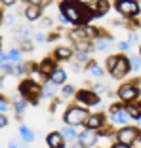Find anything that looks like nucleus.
Wrapping results in <instances>:
<instances>
[{"mask_svg":"<svg viewBox=\"0 0 141 148\" xmlns=\"http://www.w3.org/2000/svg\"><path fill=\"white\" fill-rule=\"evenodd\" d=\"M59 13H63V15L69 19V25H73V27L92 25V21L95 19L92 6L82 4L78 0H73V2L61 0V2H59Z\"/></svg>","mask_w":141,"mask_h":148,"instance_id":"nucleus-1","label":"nucleus"},{"mask_svg":"<svg viewBox=\"0 0 141 148\" xmlns=\"http://www.w3.org/2000/svg\"><path fill=\"white\" fill-rule=\"evenodd\" d=\"M17 93L23 99L29 103V105H38L40 99H42V84L32 80L31 76L25 80H21L17 86Z\"/></svg>","mask_w":141,"mask_h":148,"instance_id":"nucleus-2","label":"nucleus"},{"mask_svg":"<svg viewBox=\"0 0 141 148\" xmlns=\"http://www.w3.org/2000/svg\"><path fill=\"white\" fill-rule=\"evenodd\" d=\"M88 118H90V110L88 106H84V105H70L69 108L65 110V114H63V122L67 123V125H86V122H88Z\"/></svg>","mask_w":141,"mask_h":148,"instance_id":"nucleus-3","label":"nucleus"},{"mask_svg":"<svg viewBox=\"0 0 141 148\" xmlns=\"http://www.w3.org/2000/svg\"><path fill=\"white\" fill-rule=\"evenodd\" d=\"M116 97H118V101L124 103V105H130L133 101H139V97H141V80L135 78V80H132V82L122 84V86L116 89Z\"/></svg>","mask_w":141,"mask_h":148,"instance_id":"nucleus-4","label":"nucleus"},{"mask_svg":"<svg viewBox=\"0 0 141 148\" xmlns=\"http://www.w3.org/2000/svg\"><path fill=\"white\" fill-rule=\"evenodd\" d=\"M103 34V31L99 27H92V25H82V27H73L69 32H67V38L70 40V44L80 42V40H95Z\"/></svg>","mask_w":141,"mask_h":148,"instance_id":"nucleus-5","label":"nucleus"},{"mask_svg":"<svg viewBox=\"0 0 141 148\" xmlns=\"http://www.w3.org/2000/svg\"><path fill=\"white\" fill-rule=\"evenodd\" d=\"M113 8L126 19H133L141 15V6L139 0H115L113 2Z\"/></svg>","mask_w":141,"mask_h":148,"instance_id":"nucleus-6","label":"nucleus"},{"mask_svg":"<svg viewBox=\"0 0 141 148\" xmlns=\"http://www.w3.org/2000/svg\"><path fill=\"white\" fill-rule=\"evenodd\" d=\"M115 139L118 143H124V144H130L133 146L135 143H141V127H133V125H124L116 131Z\"/></svg>","mask_w":141,"mask_h":148,"instance_id":"nucleus-7","label":"nucleus"},{"mask_svg":"<svg viewBox=\"0 0 141 148\" xmlns=\"http://www.w3.org/2000/svg\"><path fill=\"white\" fill-rule=\"evenodd\" d=\"M132 72V65H130V57L124 55V53H118V59H116L115 66H113V70H111V76L115 80H122L126 78L128 74Z\"/></svg>","mask_w":141,"mask_h":148,"instance_id":"nucleus-8","label":"nucleus"},{"mask_svg":"<svg viewBox=\"0 0 141 148\" xmlns=\"http://www.w3.org/2000/svg\"><path fill=\"white\" fill-rule=\"evenodd\" d=\"M75 99L78 105H84V106H95L101 103V97H99V93H95L93 89H78V91L75 93Z\"/></svg>","mask_w":141,"mask_h":148,"instance_id":"nucleus-9","label":"nucleus"},{"mask_svg":"<svg viewBox=\"0 0 141 148\" xmlns=\"http://www.w3.org/2000/svg\"><path fill=\"white\" fill-rule=\"evenodd\" d=\"M97 140H99V133H97L95 129L84 127V131H80V133H78L76 143H78L82 148H92V146H95V144H97Z\"/></svg>","mask_w":141,"mask_h":148,"instance_id":"nucleus-10","label":"nucleus"},{"mask_svg":"<svg viewBox=\"0 0 141 148\" xmlns=\"http://www.w3.org/2000/svg\"><path fill=\"white\" fill-rule=\"evenodd\" d=\"M57 66H59V61H57V59H55L53 55L44 57V59H42V61L38 63V70H40L42 74H44L46 78H50V76L53 74V70L57 69Z\"/></svg>","mask_w":141,"mask_h":148,"instance_id":"nucleus-11","label":"nucleus"},{"mask_svg":"<svg viewBox=\"0 0 141 148\" xmlns=\"http://www.w3.org/2000/svg\"><path fill=\"white\" fill-rule=\"evenodd\" d=\"M115 44V36L113 34H107V32H103L99 38L93 40V49L95 51H107V49H111V46Z\"/></svg>","mask_w":141,"mask_h":148,"instance_id":"nucleus-12","label":"nucleus"},{"mask_svg":"<svg viewBox=\"0 0 141 148\" xmlns=\"http://www.w3.org/2000/svg\"><path fill=\"white\" fill-rule=\"evenodd\" d=\"M42 6L40 4H27L25 10H23V15H25V19L29 23H35L38 21V19H42Z\"/></svg>","mask_w":141,"mask_h":148,"instance_id":"nucleus-13","label":"nucleus"},{"mask_svg":"<svg viewBox=\"0 0 141 148\" xmlns=\"http://www.w3.org/2000/svg\"><path fill=\"white\" fill-rule=\"evenodd\" d=\"M46 144H48V148H65L67 140L59 131H52L46 135Z\"/></svg>","mask_w":141,"mask_h":148,"instance_id":"nucleus-14","label":"nucleus"},{"mask_svg":"<svg viewBox=\"0 0 141 148\" xmlns=\"http://www.w3.org/2000/svg\"><path fill=\"white\" fill-rule=\"evenodd\" d=\"M109 120H111L113 123H115V125L124 127V125H128V122L132 120V118H130L128 110H126V106H124V108H120V110H116V112L109 114Z\"/></svg>","mask_w":141,"mask_h":148,"instance_id":"nucleus-15","label":"nucleus"},{"mask_svg":"<svg viewBox=\"0 0 141 148\" xmlns=\"http://www.w3.org/2000/svg\"><path fill=\"white\" fill-rule=\"evenodd\" d=\"M52 55L55 57L59 63L61 61H69V59L75 57V48H73V46H57V48L53 49Z\"/></svg>","mask_w":141,"mask_h":148,"instance_id":"nucleus-16","label":"nucleus"},{"mask_svg":"<svg viewBox=\"0 0 141 148\" xmlns=\"http://www.w3.org/2000/svg\"><path fill=\"white\" fill-rule=\"evenodd\" d=\"M111 8H113V2H111V0H95L92 4V10H93V15H95V17L107 15Z\"/></svg>","mask_w":141,"mask_h":148,"instance_id":"nucleus-17","label":"nucleus"},{"mask_svg":"<svg viewBox=\"0 0 141 148\" xmlns=\"http://www.w3.org/2000/svg\"><path fill=\"white\" fill-rule=\"evenodd\" d=\"M105 125V112H95V114H90L88 122H86V125L84 127H90V129H101V127Z\"/></svg>","mask_w":141,"mask_h":148,"instance_id":"nucleus-18","label":"nucleus"},{"mask_svg":"<svg viewBox=\"0 0 141 148\" xmlns=\"http://www.w3.org/2000/svg\"><path fill=\"white\" fill-rule=\"evenodd\" d=\"M84 70H86L90 76L97 78V80H101V78H103V74H105V70L99 66V63H97V61H93V59H90V61L84 65Z\"/></svg>","mask_w":141,"mask_h":148,"instance_id":"nucleus-19","label":"nucleus"},{"mask_svg":"<svg viewBox=\"0 0 141 148\" xmlns=\"http://www.w3.org/2000/svg\"><path fill=\"white\" fill-rule=\"evenodd\" d=\"M13 36H15L17 42H25V40L32 38V31H31V27H27V25H17L15 31H13Z\"/></svg>","mask_w":141,"mask_h":148,"instance_id":"nucleus-20","label":"nucleus"},{"mask_svg":"<svg viewBox=\"0 0 141 148\" xmlns=\"http://www.w3.org/2000/svg\"><path fill=\"white\" fill-rule=\"evenodd\" d=\"M57 89H59V86H55L52 80H46L42 84V99H55Z\"/></svg>","mask_w":141,"mask_h":148,"instance_id":"nucleus-21","label":"nucleus"},{"mask_svg":"<svg viewBox=\"0 0 141 148\" xmlns=\"http://www.w3.org/2000/svg\"><path fill=\"white\" fill-rule=\"evenodd\" d=\"M12 105H13V112H15V116L17 118H21L23 114H25V110H27V103L25 99H23L21 95H17V97H13V101H12Z\"/></svg>","mask_w":141,"mask_h":148,"instance_id":"nucleus-22","label":"nucleus"},{"mask_svg":"<svg viewBox=\"0 0 141 148\" xmlns=\"http://www.w3.org/2000/svg\"><path fill=\"white\" fill-rule=\"evenodd\" d=\"M126 110H128V114H130L132 120L141 122V101H133V103L126 105Z\"/></svg>","mask_w":141,"mask_h":148,"instance_id":"nucleus-23","label":"nucleus"},{"mask_svg":"<svg viewBox=\"0 0 141 148\" xmlns=\"http://www.w3.org/2000/svg\"><path fill=\"white\" fill-rule=\"evenodd\" d=\"M48 80H52V82L55 84V86H59V87H61V86H65V84H67V72L61 69V66H57V69L53 70V74L50 76Z\"/></svg>","mask_w":141,"mask_h":148,"instance_id":"nucleus-24","label":"nucleus"},{"mask_svg":"<svg viewBox=\"0 0 141 148\" xmlns=\"http://www.w3.org/2000/svg\"><path fill=\"white\" fill-rule=\"evenodd\" d=\"M59 133L65 137L67 143H75V140L78 139V131H76V127H75V125H63Z\"/></svg>","mask_w":141,"mask_h":148,"instance_id":"nucleus-25","label":"nucleus"},{"mask_svg":"<svg viewBox=\"0 0 141 148\" xmlns=\"http://www.w3.org/2000/svg\"><path fill=\"white\" fill-rule=\"evenodd\" d=\"M19 135H21V140H23L25 144L35 143V139H36L35 131H32V129H29L27 125H19Z\"/></svg>","mask_w":141,"mask_h":148,"instance_id":"nucleus-26","label":"nucleus"},{"mask_svg":"<svg viewBox=\"0 0 141 148\" xmlns=\"http://www.w3.org/2000/svg\"><path fill=\"white\" fill-rule=\"evenodd\" d=\"M90 59H92V51H75V61H76V63H82V65H86Z\"/></svg>","mask_w":141,"mask_h":148,"instance_id":"nucleus-27","label":"nucleus"},{"mask_svg":"<svg viewBox=\"0 0 141 148\" xmlns=\"http://www.w3.org/2000/svg\"><path fill=\"white\" fill-rule=\"evenodd\" d=\"M75 93H76L75 86H70V84L61 86V99H70V97H75Z\"/></svg>","mask_w":141,"mask_h":148,"instance_id":"nucleus-28","label":"nucleus"},{"mask_svg":"<svg viewBox=\"0 0 141 148\" xmlns=\"http://www.w3.org/2000/svg\"><path fill=\"white\" fill-rule=\"evenodd\" d=\"M130 57V65H132V70L133 72H139L141 70V55H135V53H132Z\"/></svg>","mask_w":141,"mask_h":148,"instance_id":"nucleus-29","label":"nucleus"},{"mask_svg":"<svg viewBox=\"0 0 141 148\" xmlns=\"http://www.w3.org/2000/svg\"><path fill=\"white\" fill-rule=\"evenodd\" d=\"M19 48H21L23 53H31V51H35V44L31 40H25V42H19Z\"/></svg>","mask_w":141,"mask_h":148,"instance_id":"nucleus-30","label":"nucleus"},{"mask_svg":"<svg viewBox=\"0 0 141 148\" xmlns=\"http://www.w3.org/2000/svg\"><path fill=\"white\" fill-rule=\"evenodd\" d=\"M116 59H118V53H116V55H109V57H107V61H105V65H107V72H111V70H113V66H115Z\"/></svg>","mask_w":141,"mask_h":148,"instance_id":"nucleus-31","label":"nucleus"},{"mask_svg":"<svg viewBox=\"0 0 141 148\" xmlns=\"http://www.w3.org/2000/svg\"><path fill=\"white\" fill-rule=\"evenodd\" d=\"M97 133H99V137H109V135H116V133H115V129H113V127H105V125H103L101 129H97Z\"/></svg>","mask_w":141,"mask_h":148,"instance_id":"nucleus-32","label":"nucleus"},{"mask_svg":"<svg viewBox=\"0 0 141 148\" xmlns=\"http://www.w3.org/2000/svg\"><path fill=\"white\" fill-rule=\"evenodd\" d=\"M35 40L38 44H44V42H48V36H46L42 31H38V32H35Z\"/></svg>","mask_w":141,"mask_h":148,"instance_id":"nucleus-33","label":"nucleus"},{"mask_svg":"<svg viewBox=\"0 0 141 148\" xmlns=\"http://www.w3.org/2000/svg\"><path fill=\"white\" fill-rule=\"evenodd\" d=\"M116 48H118L122 53H126V51H130V48H132V44H130V42H118V44H116Z\"/></svg>","mask_w":141,"mask_h":148,"instance_id":"nucleus-34","label":"nucleus"},{"mask_svg":"<svg viewBox=\"0 0 141 148\" xmlns=\"http://www.w3.org/2000/svg\"><path fill=\"white\" fill-rule=\"evenodd\" d=\"M92 89H93L95 93H99V95L109 91V89H107V86H103V84H95V86H92Z\"/></svg>","mask_w":141,"mask_h":148,"instance_id":"nucleus-35","label":"nucleus"},{"mask_svg":"<svg viewBox=\"0 0 141 148\" xmlns=\"http://www.w3.org/2000/svg\"><path fill=\"white\" fill-rule=\"evenodd\" d=\"M13 23H15V13H8V15H6V19H4V25L12 27Z\"/></svg>","mask_w":141,"mask_h":148,"instance_id":"nucleus-36","label":"nucleus"},{"mask_svg":"<svg viewBox=\"0 0 141 148\" xmlns=\"http://www.w3.org/2000/svg\"><path fill=\"white\" fill-rule=\"evenodd\" d=\"M8 110H10V105H8V101H6V99H0V112H8Z\"/></svg>","mask_w":141,"mask_h":148,"instance_id":"nucleus-37","label":"nucleus"},{"mask_svg":"<svg viewBox=\"0 0 141 148\" xmlns=\"http://www.w3.org/2000/svg\"><path fill=\"white\" fill-rule=\"evenodd\" d=\"M6 125H8V116L4 112H0V129H4Z\"/></svg>","mask_w":141,"mask_h":148,"instance_id":"nucleus-38","label":"nucleus"},{"mask_svg":"<svg viewBox=\"0 0 141 148\" xmlns=\"http://www.w3.org/2000/svg\"><path fill=\"white\" fill-rule=\"evenodd\" d=\"M70 69H73V72L76 74V72H80V70H84V66H82V63H76L75 61L73 65H70Z\"/></svg>","mask_w":141,"mask_h":148,"instance_id":"nucleus-39","label":"nucleus"},{"mask_svg":"<svg viewBox=\"0 0 141 148\" xmlns=\"http://www.w3.org/2000/svg\"><path fill=\"white\" fill-rule=\"evenodd\" d=\"M0 4L4 6V8H10V6L17 4V0H0Z\"/></svg>","mask_w":141,"mask_h":148,"instance_id":"nucleus-40","label":"nucleus"},{"mask_svg":"<svg viewBox=\"0 0 141 148\" xmlns=\"http://www.w3.org/2000/svg\"><path fill=\"white\" fill-rule=\"evenodd\" d=\"M130 44H135V42H139V34L137 32H130V40H128Z\"/></svg>","mask_w":141,"mask_h":148,"instance_id":"nucleus-41","label":"nucleus"},{"mask_svg":"<svg viewBox=\"0 0 141 148\" xmlns=\"http://www.w3.org/2000/svg\"><path fill=\"white\" fill-rule=\"evenodd\" d=\"M53 25V21L50 17H46V19H42V29H50V27Z\"/></svg>","mask_w":141,"mask_h":148,"instance_id":"nucleus-42","label":"nucleus"},{"mask_svg":"<svg viewBox=\"0 0 141 148\" xmlns=\"http://www.w3.org/2000/svg\"><path fill=\"white\" fill-rule=\"evenodd\" d=\"M55 40H59V32H50L48 34V42H55Z\"/></svg>","mask_w":141,"mask_h":148,"instance_id":"nucleus-43","label":"nucleus"},{"mask_svg":"<svg viewBox=\"0 0 141 148\" xmlns=\"http://www.w3.org/2000/svg\"><path fill=\"white\" fill-rule=\"evenodd\" d=\"M8 146L10 148H25V144H19V143H15V140H10Z\"/></svg>","mask_w":141,"mask_h":148,"instance_id":"nucleus-44","label":"nucleus"},{"mask_svg":"<svg viewBox=\"0 0 141 148\" xmlns=\"http://www.w3.org/2000/svg\"><path fill=\"white\" fill-rule=\"evenodd\" d=\"M111 148H132V146H130V144H124V143H118V140H116V143L113 144Z\"/></svg>","mask_w":141,"mask_h":148,"instance_id":"nucleus-45","label":"nucleus"},{"mask_svg":"<svg viewBox=\"0 0 141 148\" xmlns=\"http://www.w3.org/2000/svg\"><path fill=\"white\" fill-rule=\"evenodd\" d=\"M57 105H59V99H53L52 106H50V112H55V108H57Z\"/></svg>","mask_w":141,"mask_h":148,"instance_id":"nucleus-46","label":"nucleus"},{"mask_svg":"<svg viewBox=\"0 0 141 148\" xmlns=\"http://www.w3.org/2000/svg\"><path fill=\"white\" fill-rule=\"evenodd\" d=\"M50 4H53V0H40V6L42 8H48Z\"/></svg>","mask_w":141,"mask_h":148,"instance_id":"nucleus-47","label":"nucleus"},{"mask_svg":"<svg viewBox=\"0 0 141 148\" xmlns=\"http://www.w3.org/2000/svg\"><path fill=\"white\" fill-rule=\"evenodd\" d=\"M4 19H6V13H4V8H0V25H4Z\"/></svg>","mask_w":141,"mask_h":148,"instance_id":"nucleus-48","label":"nucleus"},{"mask_svg":"<svg viewBox=\"0 0 141 148\" xmlns=\"http://www.w3.org/2000/svg\"><path fill=\"white\" fill-rule=\"evenodd\" d=\"M25 4H40V0H23Z\"/></svg>","mask_w":141,"mask_h":148,"instance_id":"nucleus-49","label":"nucleus"},{"mask_svg":"<svg viewBox=\"0 0 141 148\" xmlns=\"http://www.w3.org/2000/svg\"><path fill=\"white\" fill-rule=\"evenodd\" d=\"M78 2H82V4H90V6H92L93 2H95V0H78Z\"/></svg>","mask_w":141,"mask_h":148,"instance_id":"nucleus-50","label":"nucleus"},{"mask_svg":"<svg viewBox=\"0 0 141 148\" xmlns=\"http://www.w3.org/2000/svg\"><path fill=\"white\" fill-rule=\"evenodd\" d=\"M0 49H2V36H0Z\"/></svg>","mask_w":141,"mask_h":148,"instance_id":"nucleus-51","label":"nucleus"},{"mask_svg":"<svg viewBox=\"0 0 141 148\" xmlns=\"http://www.w3.org/2000/svg\"><path fill=\"white\" fill-rule=\"evenodd\" d=\"M139 55H141V48H139Z\"/></svg>","mask_w":141,"mask_h":148,"instance_id":"nucleus-52","label":"nucleus"},{"mask_svg":"<svg viewBox=\"0 0 141 148\" xmlns=\"http://www.w3.org/2000/svg\"><path fill=\"white\" fill-rule=\"evenodd\" d=\"M67 2H73V0H67Z\"/></svg>","mask_w":141,"mask_h":148,"instance_id":"nucleus-53","label":"nucleus"}]
</instances>
